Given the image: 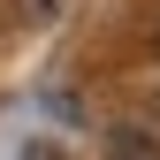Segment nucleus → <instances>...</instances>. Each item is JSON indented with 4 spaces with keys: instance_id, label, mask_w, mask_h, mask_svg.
Wrapping results in <instances>:
<instances>
[{
    "instance_id": "nucleus-1",
    "label": "nucleus",
    "mask_w": 160,
    "mask_h": 160,
    "mask_svg": "<svg viewBox=\"0 0 160 160\" xmlns=\"http://www.w3.org/2000/svg\"><path fill=\"white\" fill-rule=\"evenodd\" d=\"M23 160H61V152H53V145H31V152H23Z\"/></svg>"
}]
</instances>
